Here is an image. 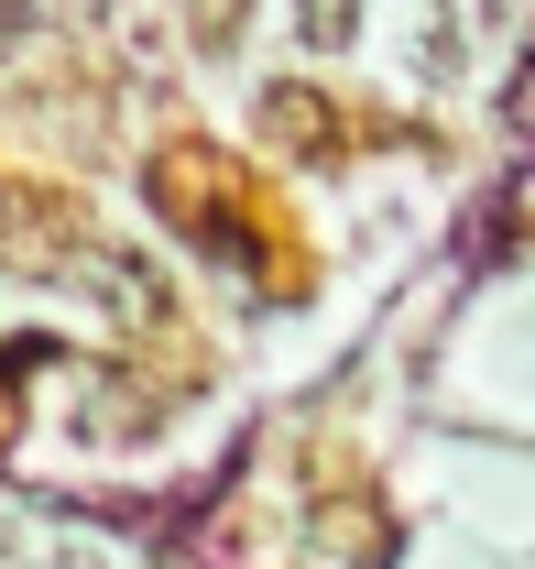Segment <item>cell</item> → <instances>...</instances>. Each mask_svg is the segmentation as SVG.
<instances>
[{"label":"cell","mask_w":535,"mask_h":569,"mask_svg":"<svg viewBox=\"0 0 535 569\" xmlns=\"http://www.w3.org/2000/svg\"><path fill=\"white\" fill-rule=\"evenodd\" d=\"M77 284H88L110 318H132V329H153V318H164V274L142 263L132 241H99V252H77Z\"/></svg>","instance_id":"6da1fadb"},{"label":"cell","mask_w":535,"mask_h":569,"mask_svg":"<svg viewBox=\"0 0 535 569\" xmlns=\"http://www.w3.org/2000/svg\"><path fill=\"white\" fill-rule=\"evenodd\" d=\"M252 121H263V142H284V153H329V99H317V88H263V110H252Z\"/></svg>","instance_id":"7a4b0ae2"},{"label":"cell","mask_w":535,"mask_h":569,"mask_svg":"<svg viewBox=\"0 0 535 569\" xmlns=\"http://www.w3.org/2000/svg\"><path fill=\"white\" fill-rule=\"evenodd\" d=\"M295 22H306V44H350L361 33V0H295Z\"/></svg>","instance_id":"3957f363"},{"label":"cell","mask_w":535,"mask_h":569,"mask_svg":"<svg viewBox=\"0 0 535 569\" xmlns=\"http://www.w3.org/2000/svg\"><path fill=\"white\" fill-rule=\"evenodd\" d=\"M186 22H198V44H208V56H219V44L241 33V0H186Z\"/></svg>","instance_id":"277c9868"},{"label":"cell","mask_w":535,"mask_h":569,"mask_svg":"<svg viewBox=\"0 0 535 569\" xmlns=\"http://www.w3.org/2000/svg\"><path fill=\"white\" fill-rule=\"evenodd\" d=\"M22 219H33V209H22V198H11V187H0V263H11V252H22Z\"/></svg>","instance_id":"5b68a950"},{"label":"cell","mask_w":535,"mask_h":569,"mask_svg":"<svg viewBox=\"0 0 535 569\" xmlns=\"http://www.w3.org/2000/svg\"><path fill=\"white\" fill-rule=\"evenodd\" d=\"M11 44H22V0H0V56H11Z\"/></svg>","instance_id":"8992f818"}]
</instances>
